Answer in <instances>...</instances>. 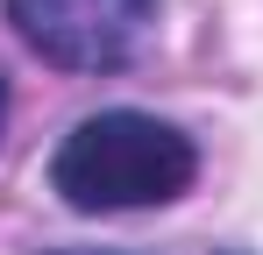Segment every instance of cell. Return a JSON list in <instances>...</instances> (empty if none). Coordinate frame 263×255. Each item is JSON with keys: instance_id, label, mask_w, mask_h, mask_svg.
<instances>
[{"instance_id": "6da1fadb", "label": "cell", "mask_w": 263, "mask_h": 255, "mask_svg": "<svg viewBox=\"0 0 263 255\" xmlns=\"http://www.w3.org/2000/svg\"><path fill=\"white\" fill-rule=\"evenodd\" d=\"M192 142L178 135L171 121L157 114H135V107H114V114H92L79 121L57 156H50V192L71 213H135V206H164L192 184Z\"/></svg>"}, {"instance_id": "7a4b0ae2", "label": "cell", "mask_w": 263, "mask_h": 255, "mask_svg": "<svg viewBox=\"0 0 263 255\" xmlns=\"http://www.w3.org/2000/svg\"><path fill=\"white\" fill-rule=\"evenodd\" d=\"M157 0H7V22L22 42L57 71H114L128 64Z\"/></svg>"}, {"instance_id": "3957f363", "label": "cell", "mask_w": 263, "mask_h": 255, "mask_svg": "<svg viewBox=\"0 0 263 255\" xmlns=\"http://www.w3.org/2000/svg\"><path fill=\"white\" fill-rule=\"evenodd\" d=\"M0 121H7V78H0Z\"/></svg>"}, {"instance_id": "277c9868", "label": "cell", "mask_w": 263, "mask_h": 255, "mask_svg": "<svg viewBox=\"0 0 263 255\" xmlns=\"http://www.w3.org/2000/svg\"><path fill=\"white\" fill-rule=\"evenodd\" d=\"M57 255H100V248H57Z\"/></svg>"}]
</instances>
